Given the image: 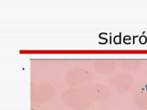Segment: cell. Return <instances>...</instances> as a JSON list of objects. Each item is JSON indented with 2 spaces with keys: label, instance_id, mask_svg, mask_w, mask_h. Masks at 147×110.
<instances>
[{
  "label": "cell",
  "instance_id": "cell-1",
  "mask_svg": "<svg viewBox=\"0 0 147 110\" xmlns=\"http://www.w3.org/2000/svg\"><path fill=\"white\" fill-rule=\"evenodd\" d=\"M142 42H144V41H145V39H144V38H142Z\"/></svg>",
  "mask_w": 147,
  "mask_h": 110
}]
</instances>
